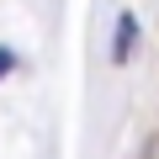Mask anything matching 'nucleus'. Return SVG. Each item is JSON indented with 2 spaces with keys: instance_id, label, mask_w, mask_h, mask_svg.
<instances>
[{
  "instance_id": "obj_1",
  "label": "nucleus",
  "mask_w": 159,
  "mask_h": 159,
  "mask_svg": "<svg viewBox=\"0 0 159 159\" xmlns=\"http://www.w3.org/2000/svg\"><path fill=\"white\" fill-rule=\"evenodd\" d=\"M133 43H138V21H133V16H122V21H117V58H127V53H133Z\"/></svg>"
}]
</instances>
